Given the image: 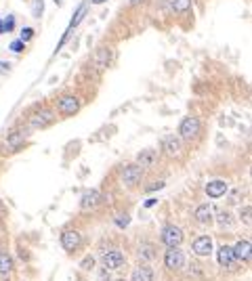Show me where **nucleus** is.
<instances>
[{
  "mask_svg": "<svg viewBox=\"0 0 252 281\" xmlns=\"http://www.w3.org/2000/svg\"><path fill=\"white\" fill-rule=\"evenodd\" d=\"M55 2H57V4H61V0H55Z\"/></svg>",
  "mask_w": 252,
  "mask_h": 281,
  "instance_id": "ea45409f",
  "label": "nucleus"
},
{
  "mask_svg": "<svg viewBox=\"0 0 252 281\" xmlns=\"http://www.w3.org/2000/svg\"><path fill=\"white\" fill-rule=\"evenodd\" d=\"M93 61L97 63L99 67H107V65H110V61H111V50L107 48V47L97 48V53L93 55Z\"/></svg>",
  "mask_w": 252,
  "mask_h": 281,
  "instance_id": "412c9836",
  "label": "nucleus"
},
{
  "mask_svg": "<svg viewBox=\"0 0 252 281\" xmlns=\"http://www.w3.org/2000/svg\"><path fill=\"white\" fill-rule=\"evenodd\" d=\"M217 263L223 266V269H236L237 260H236V254H233V246H220L219 252H217Z\"/></svg>",
  "mask_w": 252,
  "mask_h": 281,
  "instance_id": "f8f14e48",
  "label": "nucleus"
},
{
  "mask_svg": "<svg viewBox=\"0 0 252 281\" xmlns=\"http://www.w3.org/2000/svg\"><path fill=\"white\" fill-rule=\"evenodd\" d=\"M44 13V0H34V4H32V15L36 19H40Z\"/></svg>",
  "mask_w": 252,
  "mask_h": 281,
  "instance_id": "bb28decb",
  "label": "nucleus"
},
{
  "mask_svg": "<svg viewBox=\"0 0 252 281\" xmlns=\"http://www.w3.org/2000/svg\"><path fill=\"white\" fill-rule=\"evenodd\" d=\"M57 109H59L63 116H76V113L80 111V101H78V97H74V94H65V97L59 99Z\"/></svg>",
  "mask_w": 252,
  "mask_h": 281,
  "instance_id": "9b49d317",
  "label": "nucleus"
},
{
  "mask_svg": "<svg viewBox=\"0 0 252 281\" xmlns=\"http://www.w3.org/2000/svg\"><path fill=\"white\" fill-rule=\"evenodd\" d=\"M94 266H97V258L94 256H84V260L80 263L82 271H94Z\"/></svg>",
  "mask_w": 252,
  "mask_h": 281,
  "instance_id": "a878e982",
  "label": "nucleus"
},
{
  "mask_svg": "<svg viewBox=\"0 0 252 281\" xmlns=\"http://www.w3.org/2000/svg\"><path fill=\"white\" fill-rule=\"evenodd\" d=\"M214 206L212 203H200L198 208H195V212H193V216H195V220L200 222V225H204V227H208V225H212L214 222Z\"/></svg>",
  "mask_w": 252,
  "mask_h": 281,
  "instance_id": "ddd939ff",
  "label": "nucleus"
},
{
  "mask_svg": "<svg viewBox=\"0 0 252 281\" xmlns=\"http://www.w3.org/2000/svg\"><path fill=\"white\" fill-rule=\"evenodd\" d=\"M143 172L145 170L139 164H128V166H124V168H122V172H120V181H122L124 187L132 189V187H137V185L143 181Z\"/></svg>",
  "mask_w": 252,
  "mask_h": 281,
  "instance_id": "f03ea898",
  "label": "nucleus"
},
{
  "mask_svg": "<svg viewBox=\"0 0 252 281\" xmlns=\"http://www.w3.org/2000/svg\"><path fill=\"white\" fill-rule=\"evenodd\" d=\"M94 271H97V279H99V281H111V279H113V271L105 269L103 265H101V266H94Z\"/></svg>",
  "mask_w": 252,
  "mask_h": 281,
  "instance_id": "b1692460",
  "label": "nucleus"
},
{
  "mask_svg": "<svg viewBox=\"0 0 252 281\" xmlns=\"http://www.w3.org/2000/svg\"><path fill=\"white\" fill-rule=\"evenodd\" d=\"M185 254L179 246L176 248H166V252H164V266H166L168 271H183L185 269Z\"/></svg>",
  "mask_w": 252,
  "mask_h": 281,
  "instance_id": "f257e3e1",
  "label": "nucleus"
},
{
  "mask_svg": "<svg viewBox=\"0 0 252 281\" xmlns=\"http://www.w3.org/2000/svg\"><path fill=\"white\" fill-rule=\"evenodd\" d=\"M139 2H145V0H130V4H139Z\"/></svg>",
  "mask_w": 252,
  "mask_h": 281,
  "instance_id": "4c0bfd02",
  "label": "nucleus"
},
{
  "mask_svg": "<svg viewBox=\"0 0 252 281\" xmlns=\"http://www.w3.org/2000/svg\"><path fill=\"white\" fill-rule=\"evenodd\" d=\"M162 187H164V181H154V183H151L149 187H147V193H154V191H160Z\"/></svg>",
  "mask_w": 252,
  "mask_h": 281,
  "instance_id": "2f4dec72",
  "label": "nucleus"
},
{
  "mask_svg": "<svg viewBox=\"0 0 252 281\" xmlns=\"http://www.w3.org/2000/svg\"><path fill=\"white\" fill-rule=\"evenodd\" d=\"M53 122H55V116L50 109H38L30 116V128H34V130L47 128V126H50Z\"/></svg>",
  "mask_w": 252,
  "mask_h": 281,
  "instance_id": "423d86ee",
  "label": "nucleus"
},
{
  "mask_svg": "<svg viewBox=\"0 0 252 281\" xmlns=\"http://www.w3.org/2000/svg\"><path fill=\"white\" fill-rule=\"evenodd\" d=\"M111 281H126V279H116V277H113V279H111Z\"/></svg>",
  "mask_w": 252,
  "mask_h": 281,
  "instance_id": "58836bf2",
  "label": "nucleus"
},
{
  "mask_svg": "<svg viewBox=\"0 0 252 281\" xmlns=\"http://www.w3.org/2000/svg\"><path fill=\"white\" fill-rule=\"evenodd\" d=\"M137 164L141 166V168H154L158 164V151L156 149H143L137 153Z\"/></svg>",
  "mask_w": 252,
  "mask_h": 281,
  "instance_id": "6ab92c4d",
  "label": "nucleus"
},
{
  "mask_svg": "<svg viewBox=\"0 0 252 281\" xmlns=\"http://www.w3.org/2000/svg\"><path fill=\"white\" fill-rule=\"evenodd\" d=\"M25 139H28V130L25 128H13L4 139V145H6L9 151H17L25 145Z\"/></svg>",
  "mask_w": 252,
  "mask_h": 281,
  "instance_id": "6e6552de",
  "label": "nucleus"
},
{
  "mask_svg": "<svg viewBox=\"0 0 252 281\" xmlns=\"http://www.w3.org/2000/svg\"><path fill=\"white\" fill-rule=\"evenodd\" d=\"M227 189H229V185H227L223 178H214V181L206 183V195L210 197V200H219V197H223L227 193Z\"/></svg>",
  "mask_w": 252,
  "mask_h": 281,
  "instance_id": "2eb2a0df",
  "label": "nucleus"
},
{
  "mask_svg": "<svg viewBox=\"0 0 252 281\" xmlns=\"http://www.w3.org/2000/svg\"><path fill=\"white\" fill-rule=\"evenodd\" d=\"M34 34H36V30H34V28H23V30H21V36H19V40L28 44V42L32 40V38H34Z\"/></svg>",
  "mask_w": 252,
  "mask_h": 281,
  "instance_id": "cd10ccee",
  "label": "nucleus"
},
{
  "mask_svg": "<svg viewBox=\"0 0 252 281\" xmlns=\"http://www.w3.org/2000/svg\"><path fill=\"white\" fill-rule=\"evenodd\" d=\"M103 2H107V0H93V4H103Z\"/></svg>",
  "mask_w": 252,
  "mask_h": 281,
  "instance_id": "e433bc0d",
  "label": "nucleus"
},
{
  "mask_svg": "<svg viewBox=\"0 0 252 281\" xmlns=\"http://www.w3.org/2000/svg\"><path fill=\"white\" fill-rule=\"evenodd\" d=\"M82 244V235L78 231H74V229H67V231H63L61 233V246H63V250L65 252H76L80 248Z\"/></svg>",
  "mask_w": 252,
  "mask_h": 281,
  "instance_id": "9d476101",
  "label": "nucleus"
},
{
  "mask_svg": "<svg viewBox=\"0 0 252 281\" xmlns=\"http://www.w3.org/2000/svg\"><path fill=\"white\" fill-rule=\"evenodd\" d=\"M191 250L195 256H210L212 250H214V241L210 235H200V237H195L193 239V244H191Z\"/></svg>",
  "mask_w": 252,
  "mask_h": 281,
  "instance_id": "0eeeda50",
  "label": "nucleus"
},
{
  "mask_svg": "<svg viewBox=\"0 0 252 281\" xmlns=\"http://www.w3.org/2000/svg\"><path fill=\"white\" fill-rule=\"evenodd\" d=\"M156 203H158V200H156V197H151V200H147V202L143 203V206H145V208H154Z\"/></svg>",
  "mask_w": 252,
  "mask_h": 281,
  "instance_id": "473e14b6",
  "label": "nucleus"
},
{
  "mask_svg": "<svg viewBox=\"0 0 252 281\" xmlns=\"http://www.w3.org/2000/svg\"><path fill=\"white\" fill-rule=\"evenodd\" d=\"M162 244L166 248H176L183 244V239H185V235H183V229L176 227V225H166L162 229V235H160Z\"/></svg>",
  "mask_w": 252,
  "mask_h": 281,
  "instance_id": "39448f33",
  "label": "nucleus"
},
{
  "mask_svg": "<svg viewBox=\"0 0 252 281\" xmlns=\"http://www.w3.org/2000/svg\"><path fill=\"white\" fill-rule=\"evenodd\" d=\"M170 6L174 13H185L191 9V0H170Z\"/></svg>",
  "mask_w": 252,
  "mask_h": 281,
  "instance_id": "5701e85b",
  "label": "nucleus"
},
{
  "mask_svg": "<svg viewBox=\"0 0 252 281\" xmlns=\"http://www.w3.org/2000/svg\"><path fill=\"white\" fill-rule=\"evenodd\" d=\"M101 265L110 271H120L126 265V256H124V252L113 250L111 248V250H105L103 254H101Z\"/></svg>",
  "mask_w": 252,
  "mask_h": 281,
  "instance_id": "20e7f679",
  "label": "nucleus"
},
{
  "mask_svg": "<svg viewBox=\"0 0 252 281\" xmlns=\"http://www.w3.org/2000/svg\"><path fill=\"white\" fill-rule=\"evenodd\" d=\"M233 254H236L237 263H250L252 252H250V239H239L236 246H233Z\"/></svg>",
  "mask_w": 252,
  "mask_h": 281,
  "instance_id": "a211bd4d",
  "label": "nucleus"
},
{
  "mask_svg": "<svg viewBox=\"0 0 252 281\" xmlns=\"http://www.w3.org/2000/svg\"><path fill=\"white\" fill-rule=\"evenodd\" d=\"M4 214H6V208H4V203H2V202H0V220H2V219H4Z\"/></svg>",
  "mask_w": 252,
  "mask_h": 281,
  "instance_id": "f704fd0d",
  "label": "nucleus"
},
{
  "mask_svg": "<svg viewBox=\"0 0 252 281\" xmlns=\"http://www.w3.org/2000/svg\"><path fill=\"white\" fill-rule=\"evenodd\" d=\"M0 69H2V72H6V69H11V63H6V61H0Z\"/></svg>",
  "mask_w": 252,
  "mask_h": 281,
  "instance_id": "72a5a7b5",
  "label": "nucleus"
},
{
  "mask_svg": "<svg viewBox=\"0 0 252 281\" xmlns=\"http://www.w3.org/2000/svg\"><path fill=\"white\" fill-rule=\"evenodd\" d=\"M13 269H15V260H13L9 250H0V277L6 279L13 275Z\"/></svg>",
  "mask_w": 252,
  "mask_h": 281,
  "instance_id": "f3484780",
  "label": "nucleus"
},
{
  "mask_svg": "<svg viewBox=\"0 0 252 281\" xmlns=\"http://www.w3.org/2000/svg\"><path fill=\"white\" fill-rule=\"evenodd\" d=\"M128 222H130V216H128V214H120V216H116V225H118L120 229L128 227Z\"/></svg>",
  "mask_w": 252,
  "mask_h": 281,
  "instance_id": "c756f323",
  "label": "nucleus"
},
{
  "mask_svg": "<svg viewBox=\"0 0 252 281\" xmlns=\"http://www.w3.org/2000/svg\"><path fill=\"white\" fill-rule=\"evenodd\" d=\"M156 271L151 269L149 263H141L139 266H135V271H132L130 275V281H156Z\"/></svg>",
  "mask_w": 252,
  "mask_h": 281,
  "instance_id": "4468645a",
  "label": "nucleus"
},
{
  "mask_svg": "<svg viewBox=\"0 0 252 281\" xmlns=\"http://www.w3.org/2000/svg\"><path fill=\"white\" fill-rule=\"evenodd\" d=\"M139 258H141V263H151V260L156 258V250H154V246L145 244V246L139 248Z\"/></svg>",
  "mask_w": 252,
  "mask_h": 281,
  "instance_id": "4be33fe9",
  "label": "nucleus"
},
{
  "mask_svg": "<svg viewBox=\"0 0 252 281\" xmlns=\"http://www.w3.org/2000/svg\"><path fill=\"white\" fill-rule=\"evenodd\" d=\"M250 212H252L250 203H246V206H244L242 210H239V220H242L246 227H250V222H252V219H250Z\"/></svg>",
  "mask_w": 252,
  "mask_h": 281,
  "instance_id": "393cba45",
  "label": "nucleus"
},
{
  "mask_svg": "<svg viewBox=\"0 0 252 281\" xmlns=\"http://www.w3.org/2000/svg\"><path fill=\"white\" fill-rule=\"evenodd\" d=\"M214 220H217V225L220 229H233V214L229 210H219V212H214Z\"/></svg>",
  "mask_w": 252,
  "mask_h": 281,
  "instance_id": "aec40b11",
  "label": "nucleus"
},
{
  "mask_svg": "<svg viewBox=\"0 0 252 281\" xmlns=\"http://www.w3.org/2000/svg\"><path fill=\"white\" fill-rule=\"evenodd\" d=\"M9 48L13 50V53H23V50H25V42H21V40H13Z\"/></svg>",
  "mask_w": 252,
  "mask_h": 281,
  "instance_id": "7c9ffc66",
  "label": "nucleus"
},
{
  "mask_svg": "<svg viewBox=\"0 0 252 281\" xmlns=\"http://www.w3.org/2000/svg\"><path fill=\"white\" fill-rule=\"evenodd\" d=\"M4 34V23H2V19H0V36Z\"/></svg>",
  "mask_w": 252,
  "mask_h": 281,
  "instance_id": "c9c22d12",
  "label": "nucleus"
},
{
  "mask_svg": "<svg viewBox=\"0 0 252 281\" xmlns=\"http://www.w3.org/2000/svg\"><path fill=\"white\" fill-rule=\"evenodd\" d=\"M200 130H202V122L195 116H187V118H183L181 120V124H179V137L181 139H185V140H191L200 135Z\"/></svg>",
  "mask_w": 252,
  "mask_h": 281,
  "instance_id": "7ed1b4c3",
  "label": "nucleus"
},
{
  "mask_svg": "<svg viewBox=\"0 0 252 281\" xmlns=\"http://www.w3.org/2000/svg\"><path fill=\"white\" fill-rule=\"evenodd\" d=\"M160 147H162V151L166 153V156L174 157V156H179L181 149H183V139L176 137V135H166V137H162Z\"/></svg>",
  "mask_w": 252,
  "mask_h": 281,
  "instance_id": "1a4fd4ad",
  "label": "nucleus"
},
{
  "mask_svg": "<svg viewBox=\"0 0 252 281\" xmlns=\"http://www.w3.org/2000/svg\"><path fill=\"white\" fill-rule=\"evenodd\" d=\"M101 200H103V195H101V191L97 189H88L84 195H82L80 200V208L82 210H94L101 203Z\"/></svg>",
  "mask_w": 252,
  "mask_h": 281,
  "instance_id": "dca6fc26",
  "label": "nucleus"
},
{
  "mask_svg": "<svg viewBox=\"0 0 252 281\" xmlns=\"http://www.w3.org/2000/svg\"><path fill=\"white\" fill-rule=\"evenodd\" d=\"M2 23H4V34H6V31H9V34H11V31L15 30V15L4 17V19H2Z\"/></svg>",
  "mask_w": 252,
  "mask_h": 281,
  "instance_id": "c85d7f7f",
  "label": "nucleus"
}]
</instances>
